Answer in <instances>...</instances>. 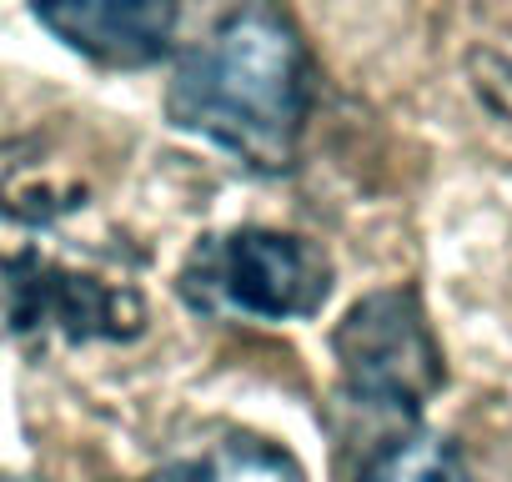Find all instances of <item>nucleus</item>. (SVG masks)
I'll return each mask as SVG.
<instances>
[{
    "mask_svg": "<svg viewBox=\"0 0 512 482\" xmlns=\"http://www.w3.org/2000/svg\"><path fill=\"white\" fill-rule=\"evenodd\" d=\"M317 111V61L277 0H246L221 16L171 71L166 121L226 151L246 171L297 166Z\"/></svg>",
    "mask_w": 512,
    "mask_h": 482,
    "instance_id": "obj_1",
    "label": "nucleus"
},
{
    "mask_svg": "<svg viewBox=\"0 0 512 482\" xmlns=\"http://www.w3.org/2000/svg\"><path fill=\"white\" fill-rule=\"evenodd\" d=\"M337 412L382 422L387 432L417 427L447 382L442 342L427 322L417 287H382L347 307L332 327Z\"/></svg>",
    "mask_w": 512,
    "mask_h": 482,
    "instance_id": "obj_3",
    "label": "nucleus"
},
{
    "mask_svg": "<svg viewBox=\"0 0 512 482\" xmlns=\"http://www.w3.org/2000/svg\"><path fill=\"white\" fill-rule=\"evenodd\" d=\"M0 482H41V477H26V472H6V467H0Z\"/></svg>",
    "mask_w": 512,
    "mask_h": 482,
    "instance_id": "obj_8",
    "label": "nucleus"
},
{
    "mask_svg": "<svg viewBox=\"0 0 512 482\" xmlns=\"http://www.w3.org/2000/svg\"><path fill=\"white\" fill-rule=\"evenodd\" d=\"M141 482H312L302 457L251 427H211L206 437L176 447Z\"/></svg>",
    "mask_w": 512,
    "mask_h": 482,
    "instance_id": "obj_6",
    "label": "nucleus"
},
{
    "mask_svg": "<svg viewBox=\"0 0 512 482\" xmlns=\"http://www.w3.org/2000/svg\"><path fill=\"white\" fill-rule=\"evenodd\" d=\"M146 302L126 282L66 267L56 257L0 252V342H136Z\"/></svg>",
    "mask_w": 512,
    "mask_h": 482,
    "instance_id": "obj_4",
    "label": "nucleus"
},
{
    "mask_svg": "<svg viewBox=\"0 0 512 482\" xmlns=\"http://www.w3.org/2000/svg\"><path fill=\"white\" fill-rule=\"evenodd\" d=\"M337 267L322 241L282 226H226L191 241L176 292L211 322H312L332 297Z\"/></svg>",
    "mask_w": 512,
    "mask_h": 482,
    "instance_id": "obj_2",
    "label": "nucleus"
},
{
    "mask_svg": "<svg viewBox=\"0 0 512 482\" xmlns=\"http://www.w3.org/2000/svg\"><path fill=\"white\" fill-rule=\"evenodd\" d=\"M352 482H477V477L452 437L427 432L417 422V427H402L372 442Z\"/></svg>",
    "mask_w": 512,
    "mask_h": 482,
    "instance_id": "obj_7",
    "label": "nucleus"
},
{
    "mask_svg": "<svg viewBox=\"0 0 512 482\" xmlns=\"http://www.w3.org/2000/svg\"><path fill=\"white\" fill-rule=\"evenodd\" d=\"M31 16L101 71H146L176 41L181 0H31Z\"/></svg>",
    "mask_w": 512,
    "mask_h": 482,
    "instance_id": "obj_5",
    "label": "nucleus"
}]
</instances>
